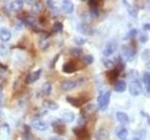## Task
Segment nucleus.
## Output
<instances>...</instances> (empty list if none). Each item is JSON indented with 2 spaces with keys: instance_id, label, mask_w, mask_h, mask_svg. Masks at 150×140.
Returning a JSON list of instances; mask_svg holds the SVG:
<instances>
[{
  "instance_id": "473e14b6",
  "label": "nucleus",
  "mask_w": 150,
  "mask_h": 140,
  "mask_svg": "<svg viewBox=\"0 0 150 140\" xmlns=\"http://www.w3.org/2000/svg\"><path fill=\"white\" fill-rule=\"evenodd\" d=\"M82 61L83 62L84 64H91L94 62V57L91 54H86L82 58Z\"/></svg>"
},
{
  "instance_id": "2eb2a0df",
  "label": "nucleus",
  "mask_w": 150,
  "mask_h": 140,
  "mask_svg": "<svg viewBox=\"0 0 150 140\" xmlns=\"http://www.w3.org/2000/svg\"><path fill=\"white\" fill-rule=\"evenodd\" d=\"M77 64H75L74 62H68L66 63L63 67H62V71L64 73H67V74H71V73H74L75 71L77 70Z\"/></svg>"
},
{
  "instance_id": "c9c22d12",
  "label": "nucleus",
  "mask_w": 150,
  "mask_h": 140,
  "mask_svg": "<svg viewBox=\"0 0 150 140\" xmlns=\"http://www.w3.org/2000/svg\"><path fill=\"white\" fill-rule=\"evenodd\" d=\"M89 14H90L91 18H98V8L97 7H90V9H89Z\"/></svg>"
},
{
  "instance_id": "37998d69",
  "label": "nucleus",
  "mask_w": 150,
  "mask_h": 140,
  "mask_svg": "<svg viewBox=\"0 0 150 140\" xmlns=\"http://www.w3.org/2000/svg\"><path fill=\"white\" fill-rule=\"evenodd\" d=\"M8 48L7 47H5L4 45H2L1 47H0V53H1L2 55H8Z\"/></svg>"
},
{
  "instance_id": "412c9836",
  "label": "nucleus",
  "mask_w": 150,
  "mask_h": 140,
  "mask_svg": "<svg viewBox=\"0 0 150 140\" xmlns=\"http://www.w3.org/2000/svg\"><path fill=\"white\" fill-rule=\"evenodd\" d=\"M116 136L121 140H125L129 135V131L128 129H126L125 127H118L116 129Z\"/></svg>"
},
{
  "instance_id": "dca6fc26",
  "label": "nucleus",
  "mask_w": 150,
  "mask_h": 140,
  "mask_svg": "<svg viewBox=\"0 0 150 140\" xmlns=\"http://www.w3.org/2000/svg\"><path fill=\"white\" fill-rule=\"evenodd\" d=\"M66 99H67L69 104H70L74 107H80L84 102H86L83 98H75V97H70V96H67Z\"/></svg>"
},
{
  "instance_id": "b1692460",
  "label": "nucleus",
  "mask_w": 150,
  "mask_h": 140,
  "mask_svg": "<svg viewBox=\"0 0 150 140\" xmlns=\"http://www.w3.org/2000/svg\"><path fill=\"white\" fill-rule=\"evenodd\" d=\"M143 81L145 86V90L147 93H150V73L144 72L143 76Z\"/></svg>"
},
{
  "instance_id": "2f4dec72",
  "label": "nucleus",
  "mask_w": 150,
  "mask_h": 140,
  "mask_svg": "<svg viewBox=\"0 0 150 140\" xmlns=\"http://www.w3.org/2000/svg\"><path fill=\"white\" fill-rule=\"evenodd\" d=\"M86 41L87 39L86 38H83V37L82 36H75L74 38H73V42H74V44H76L78 46H83L86 43Z\"/></svg>"
},
{
  "instance_id": "0eeeda50",
  "label": "nucleus",
  "mask_w": 150,
  "mask_h": 140,
  "mask_svg": "<svg viewBox=\"0 0 150 140\" xmlns=\"http://www.w3.org/2000/svg\"><path fill=\"white\" fill-rule=\"evenodd\" d=\"M73 133L80 140H88L90 137L86 127H79L78 126L76 128H73Z\"/></svg>"
},
{
  "instance_id": "e433bc0d",
  "label": "nucleus",
  "mask_w": 150,
  "mask_h": 140,
  "mask_svg": "<svg viewBox=\"0 0 150 140\" xmlns=\"http://www.w3.org/2000/svg\"><path fill=\"white\" fill-rule=\"evenodd\" d=\"M142 60L144 61L145 63L148 62V61H150V50L146 49V50H144L143 51V53H142Z\"/></svg>"
},
{
  "instance_id": "09e8293b",
  "label": "nucleus",
  "mask_w": 150,
  "mask_h": 140,
  "mask_svg": "<svg viewBox=\"0 0 150 140\" xmlns=\"http://www.w3.org/2000/svg\"><path fill=\"white\" fill-rule=\"evenodd\" d=\"M143 28H144V30H145V31H150V22L144 23Z\"/></svg>"
},
{
  "instance_id": "9b49d317",
  "label": "nucleus",
  "mask_w": 150,
  "mask_h": 140,
  "mask_svg": "<svg viewBox=\"0 0 150 140\" xmlns=\"http://www.w3.org/2000/svg\"><path fill=\"white\" fill-rule=\"evenodd\" d=\"M41 71L42 70L40 68L36 70V71L32 72L30 74H28L26 78H25V83L27 84H31V83H34L37 80H39V78H40V75H41Z\"/></svg>"
},
{
  "instance_id": "423d86ee",
  "label": "nucleus",
  "mask_w": 150,
  "mask_h": 140,
  "mask_svg": "<svg viewBox=\"0 0 150 140\" xmlns=\"http://www.w3.org/2000/svg\"><path fill=\"white\" fill-rule=\"evenodd\" d=\"M30 123H31V126L34 129L38 130V131H45L48 129L49 127V125L48 123H46V121L44 120H42L40 119H32L31 121H30Z\"/></svg>"
},
{
  "instance_id": "7c9ffc66",
  "label": "nucleus",
  "mask_w": 150,
  "mask_h": 140,
  "mask_svg": "<svg viewBox=\"0 0 150 140\" xmlns=\"http://www.w3.org/2000/svg\"><path fill=\"white\" fill-rule=\"evenodd\" d=\"M102 64L104 65V67L107 68V69H112V67L115 66V63L114 61H112L108 58H103L102 59Z\"/></svg>"
},
{
  "instance_id": "4468645a",
  "label": "nucleus",
  "mask_w": 150,
  "mask_h": 140,
  "mask_svg": "<svg viewBox=\"0 0 150 140\" xmlns=\"http://www.w3.org/2000/svg\"><path fill=\"white\" fill-rule=\"evenodd\" d=\"M23 7V1H22V0H15V1H11L8 4L9 10L14 12H18L22 10Z\"/></svg>"
},
{
  "instance_id": "49530a36",
  "label": "nucleus",
  "mask_w": 150,
  "mask_h": 140,
  "mask_svg": "<svg viewBox=\"0 0 150 140\" xmlns=\"http://www.w3.org/2000/svg\"><path fill=\"white\" fill-rule=\"evenodd\" d=\"M87 3H88V5L90 7H97L98 8V1H94V0H90V1H88Z\"/></svg>"
},
{
  "instance_id": "6ab92c4d",
  "label": "nucleus",
  "mask_w": 150,
  "mask_h": 140,
  "mask_svg": "<svg viewBox=\"0 0 150 140\" xmlns=\"http://www.w3.org/2000/svg\"><path fill=\"white\" fill-rule=\"evenodd\" d=\"M61 116H62V120L64 123H70L75 120V114L71 111H63L61 113Z\"/></svg>"
},
{
  "instance_id": "393cba45",
  "label": "nucleus",
  "mask_w": 150,
  "mask_h": 140,
  "mask_svg": "<svg viewBox=\"0 0 150 140\" xmlns=\"http://www.w3.org/2000/svg\"><path fill=\"white\" fill-rule=\"evenodd\" d=\"M119 71L117 70L116 68L115 69H112V70H110V71L107 72V78L108 79L112 82V81H115V79L117 78V77L119 76Z\"/></svg>"
},
{
  "instance_id": "864d4df0",
  "label": "nucleus",
  "mask_w": 150,
  "mask_h": 140,
  "mask_svg": "<svg viewBox=\"0 0 150 140\" xmlns=\"http://www.w3.org/2000/svg\"><path fill=\"white\" fill-rule=\"evenodd\" d=\"M132 140H141V139H140L139 137H134V138H133Z\"/></svg>"
},
{
  "instance_id": "5701e85b",
  "label": "nucleus",
  "mask_w": 150,
  "mask_h": 140,
  "mask_svg": "<svg viewBox=\"0 0 150 140\" xmlns=\"http://www.w3.org/2000/svg\"><path fill=\"white\" fill-rule=\"evenodd\" d=\"M127 89V83L124 80H117L115 84V91L117 92H123Z\"/></svg>"
},
{
  "instance_id": "6e6552de",
  "label": "nucleus",
  "mask_w": 150,
  "mask_h": 140,
  "mask_svg": "<svg viewBox=\"0 0 150 140\" xmlns=\"http://www.w3.org/2000/svg\"><path fill=\"white\" fill-rule=\"evenodd\" d=\"M116 49H117V43L115 40H112L106 44L104 50H103V51H102V53L105 57H108V56H110L112 53H115Z\"/></svg>"
},
{
  "instance_id": "de8ad7c7",
  "label": "nucleus",
  "mask_w": 150,
  "mask_h": 140,
  "mask_svg": "<svg viewBox=\"0 0 150 140\" xmlns=\"http://www.w3.org/2000/svg\"><path fill=\"white\" fill-rule=\"evenodd\" d=\"M2 127H3L4 129H6V130H7V133H8V134L11 133V128H9V125H8L7 123H3V124H2Z\"/></svg>"
},
{
  "instance_id": "a18cd8bd",
  "label": "nucleus",
  "mask_w": 150,
  "mask_h": 140,
  "mask_svg": "<svg viewBox=\"0 0 150 140\" xmlns=\"http://www.w3.org/2000/svg\"><path fill=\"white\" fill-rule=\"evenodd\" d=\"M3 100H4V95H3V88L0 85V107L3 105Z\"/></svg>"
},
{
  "instance_id": "6e6d98bb",
  "label": "nucleus",
  "mask_w": 150,
  "mask_h": 140,
  "mask_svg": "<svg viewBox=\"0 0 150 140\" xmlns=\"http://www.w3.org/2000/svg\"><path fill=\"white\" fill-rule=\"evenodd\" d=\"M25 140H32V139H29V138H27V139H25Z\"/></svg>"
},
{
  "instance_id": "cd10ccee",
  "label": "nucleus",
  "mask_w": 150,
  "mask_h": 140,
  "mask_svg": "<svg viewBox=\"0 0 150 140\" xmlns=\"http://www.w3.org/2000/svg\"><path fill=\"white\" fill-rule=\"evenodd\" d=\"M25 23L28 25H30L32 27H36L37 24H38V20L35 18V17H33V16H27L25 18Z\"/></svg>"
},
{
  "instance_id": "c03bdc74",
  "label": "nucleus",
  "mask_w": 150,
  "mask_h": 140,
  "mask_svg": "<svg viewBox=\"0 0 150 140\" xmlns=\"http://www.w3.org/2000/svg\"><path fill=\"white\" fill-rule=\"evenodd\" d=\"M46 4H47V6H48L51 9H54V8H56L55 4H54V1H52V0H47Z\"/></svg>"
},
{
  "instance_id": "20e7f679",
  "label": "nucleus",
  "mask_w": 150,
  "mask_h": 140,
  "mask_svg": "<svg viewBox=\"0 0 150 140\" xmlns=\"http://www.w3.org/2000/svg\"><path fill=\"white\" fill-rule=\"evenodd\" d=\"M121 52L123 57L127 60L130 62L132 61V59L134 58V56L136 54V50L134 48H131V47L128 46V45H122L121 46Z\"/></svg>"
},
{
  "instance_id": "aec40b11",
  "label": "nucleus",
  "mask_w": 150,
  "mask_h": 140,
  "mask_svg": "<svg viewBox=\"0 0 150 140\" xmlns=\"http://www.w3.org/2000/svg\"><path fill=\"white\" fill-rule=\"evenodd\" d=\"M116 120L122 124H127L129 123V119L128 114L125 113V112H122V111L116 112Z\"/></svg>"
},
{
  "instance_id": "ddd939ff",
  "label": "nucleus",
  "mask_w": 150,
  "mask_h": 140,
  "mask_svg": "<svg viewBox=\"0 0 150 140\" xmlns=\"http://www.w3.org/2000/svg\"><path fill=\"white\" fill-rule=\"evenodd\" d=\"M38 45H39L40 49L42 50H46L48 49L50 47V40H49L48 36L47 35L40 36V37L39 38V41H38Z\"/></svg>"
},
{
  "instance_id": "7ed1b4c3",
  "label": "nucleus",
  "mask_w": 150,
  "mask_h": 140,
  "mask_svg": "<svg viewBox=\"0 0 150 140\" xmlns=\"http://www.w3.org/2000/svg\"><path fill=\"white\" fill-rule=\"evenodd\" d=\"M129 92L132 96H139L143 92V87L140 80H130L129 83Z\"/></svg>"
},
{
  "instance_id": "4c0bfd02",
  "label": "nucleus",
  "mask_w": 150,
  "mask_h": 140,
  "mask_svg": "<svg viewBox=\"0 0 150 140\" xmlns=\"http://www.w3.org/2000/svg\"><path fill=\"white\" fill-rule=\"evenodd\" d=\"M140 41L142 42V43H146V42L148 41V35L146 34V33H142L140 36Z\"/></svg>"
},
{
  "instance_id": "c85d7f7f",
  "label": "nucleus",
  "mask_w": 150,
  "mask_h": 140,
  "mask_svg": "<svg viewBox=\"0 0 150 140\" xmlns=\"http://www.w3.org/2000/svg\"><path fill=\"white\" fill-rule=\"evenodd\" d=\"M42 91L45 93L46 95H50L52 93V91H53V85H52L51 82H45L43 88H42Z\"/></svg>"
},
{
  "instance_id": "603ef678",
  "label": "nucleus",
  "mask_w": 150,
  "mask_h": 140,
  "mask_svg": "<svg viewBox=\"0 0 150 140\" xmlns=\"http://www.w3.org/2000/svg\"><path fill=\"white\" fill-rule=\"evenodd\" d=\"M145 66H146V67L150 70V61H148V62L145 63Z\"/></svg>"
},
{
  "instance_id": "3c124183",
  "label": "nucleus",
  "mask_w": 150,
  "mask_h": 140,
  "mask_svg": "<svg viewBox=\"0 0 150 140\" xmlns=\"http://www.w3.org/2000/svg\"><path fill=\"white\" fill-rule=\"evenodd\" d=\"M141 113H142V114H144V115H145L144 117H146V119H147V123H148V124L150 125V117H149V115H147V114H145V113H144V111H142V112H141Z\"/></svg>"
},
{
  "instance_id": "58836bf2",
  "label": "nucleus",
  "mask_w": 150,
  "mask_h": 140,
  "mask_svg": "<svg viewBox=\"0 0 150 140\" xmlns=\"http://www.w3.org/2000/svg\"><path fill=\"white\" fill-rule=\"evenodd\" d=\"M86 118H83V117L81 116L78 119V125H79V127H86Z\"/></svg>"
},
{
  "instance_id": "ea45409f",
  "label": "nucleus",
  "mask_w": 150,
  "mask_h": 140,
  "mask_svg": "<svg viewBox=\"0 0 150 140\" xmlns=\"http://www.w3.org/2000/svg\"><path fill=\"white\" fill-rule=\"evenodd\" d=\"M23 27H25V23H23V22L22 20L17 21V22L15 23V28H16V29L17 30H22Z\"/></svg>"
},
{
  "instance_id": "5fc2aeb1",
  "label": "nucleus",
  "mask_w": 150,
  "mask_h": 140,
  "mask_svg": "<svg viewBox=\"0 0 150 140\" xmlns=\"http://www.w3.org/2000/svg\"><path fill=\"white\" fill-rule=\"evenodd\" d=\"M2 117V112H1V110H0V118Z\"/></svg>"
},
{
  "instance_id": "f704fd0d",
  "label": "nucleus",
  "mask_w": 150,
  "mask_h": 140,
  "mask_svg": "<svg viewBox=\"0 0 150 140\" xmlns=\"http://www.w3.org/2000/svg\"><path fill=\"white\" fill-rule=\"evenodd\" d=\"M137 29H135V28H133V29H131L128 34H127L125 36H124V39L127 40V39H130V38H133V37L136 36V35H137Z\"/></svg>"
},
{
  "instance_id": "c756f323",
  "label": "nucleus",
  "mask_w": 150,
  "mask_h": 140,
  "mask_svg": "<svg viewBox=\"0 0 150 140\" xmlns=\"http://www.w3.org/2000/svg\"><path fill=\"white\" fill-rule=\"evenodd\" d=\"M70 55H72L73 57H80L83 54V49L81 48H71L69 50Z\"/></svg>"
},
{
  "instance_id": "f3484780",
  "label": "nucleus",
  "mask_w": 150,
  "mask_h": 140,
  "mask_svg": "<svg viewBox=\"0 0 150 140\" xmlns=\"http://www.w3.org/2000/svg\"><path fill=\"white\" fill-rule=\"evenodd\" d=\"M0 39L2 42L6 43L11 39V32L9 31L8 28H2L0 30Z\"/></svg>"
},
{
  "instance_id": "39448f33",
  "label": "nucleus",
  "mask_w": 150,
  "mask_h": 140,
  "mask_svg": "<svg viewBox=\"0 0 150 140\" xmlns=\"http://www.w3.org/2000/svg\"><path fill=\"white\" fill-rule=\"evenodd\" d=\"M77 31L80 34H83L84 36H92L94 34V29L90 24L86 22H81L77 26Z\"/></svg>"
},
{
  "instance_id": "4be33fe9",
  "label": "nucleus",
  "mask_w": 150,
  "mask_h": 140,
  "mask_svg": "<svg viewBox=\"0 0 150 140\" xmlns=\"http://www.w3.org/2000/svg\"><path fill=\"white\" fill-rule=\"evenodd\" d=\"M97 138L98 140H107L109 138V132H108V130L104 127L100 128L97 134Z\"/></svg>"
},
{
  "instance_id": "f8f14e48",
  "label": "nucleus",
  "mask_w": 150,
  "mask_h": 140,
  "mask_svg": "<svg viewBox=\"0 0 150 140\" xmlns=\"http://www.w3.org/2000/svg\"><path fill=\"white\" fill-rule=\"evenodd\" d=\"M61 9L66 14H71L74 10V4L69 0H64L61 4Z\"/></svg>"
},
{
  "instance_id": "79ce46f5",
  "label": "nucleus",
  "mask_w": 150,
  "mask_h": 140,
  "mask_svg": "<svg viewBox=\"0 0 150 140\" xmlns=\"http://www.w3.org/2000/svg\"><path fill=\"white\" fill-rule=\"evenodd\" d=\"M59 56H60V53L56 54V55L54 56V58L53 59V61H52V63H51L50 68H54V65H55V63L57 62V61H58V59H59Z\"/></svg>"
},
{
  "instance_id": "a211bd4d",
  "label": "nucleus",
  "mask_w": 150,
  "mask_h": 140,
  "mask_svg": "<svg viewBox=\"0 0 150 140\" xmlns=\"http://www.w3.org/2000/svg\"><path fill=\"white\" fill-rule=\"evenodd\" d=\"M42 106H43L46 109L51 110V111H55L59 108V105L57 103H55L52 100H44L42 103Z\"/></svg>"
},
{
  "instance_id": "1a4fd4ad",
  "label": "nucleus",
  "mask_w": 150,
  "mask_h": 140,
  "mask_svg": "<svg viewBox=\"0 0 150 140\" xmlns=\"http://www.w3.org/2000/svg\"><path fill=\"white\" fill-rule=\"evenodd\" d=\"M65 123L62 120H58L56 121H53L52 123V127H53L54 131L57 134H60L62 135L66 133V127H65Z\"/></svg>"
},
{
  "instance_id": "f257e3e1",
  "label": "nucleus",
  "mask_w": 150,
  "mask_h": 140,
  "mask_svg": "<svg viewBox=\"0 0 150 140\" xmlns=\"http://www.w3.org/2000/svg\"><path fill=\"white\" fill-rule=\"evenodd\" d=\"M86 78H79L78 79H64L60 82V87L63 91L69 92L79 86L83 85L84 83H86Z\"/></svg>"
},
{
  "instance_id": "f03ea898",
  "label": "nucleus",
  "mask_w": 150,
  "mask_h": 140,
  "mask_svg": "<svg viewBox=\"0 0 150 140\" xmlns=\"http://www.w3.org/2000/svg\"><path fill=\"white\" fill-rule=\"evenodd\" d=\"M110 99H111V91L108 90L106 92L100 91L98 96V107L101 111H105L107 109L108 106L110 104Z\"/></svg>"
},
{
  "instance_id": "a19ab883",
  "label": "nucleus",
  "mask_w": 150,
  "mask_h": 140,
  "mask_svg": "<svg viewBox=\"0 0 150 140\" xmlns=\"http://www.w3.org/2000/svg\"><path fill=\"white\" fill-rule=\"evenodd\" d=\"M129 13L130 14L131 16H133V17H137V14H138V11H137V9H136L135 8H129Z\"/></svg>"
},
{
  "instance_id": "9d476101",
  "label": "nucleus",
  "mask_w": 150,
  "mask_h": 140,
  "mask_svg": "<svg viewBox=\"0 0 150 140\" xmlns=\"http://www.w3.org/2000/svg\"><path fill=\"white\" fill-rule=\"evenodd\" d=\"M98 110V106L94 104H88L86 105V106L82 108L81 110V116L83 117V118H86V116H90V115H93L94 113H96Z\"/></svg>"
},
{
  "instance_id": "a878e982",
  "label": "nucleus",
  "mask_w": 150,
  "mask_h": 140,
  "mask_svg": "<svg viewBox=\"0 0 150 140\" xmlns=\"http://www.w3.org/2000/svg\"><path fill=\"white\" fill-rule=\"evenodd\" d=\"M41 9H42V6L41 4L39 2H34L33 6L31 8V13L33 15H38L41 12Z\"/></svg>"
},
{
  "instance_id": "bb28decb",
  "label": "nucleus",
  "mask_w": 150,
  "mask_h": 140,
  "mask_svg": "<svg viewBox=\"0 0 150 140\" xmlns=\"http://www.w3.org/2000/svg\"><path fill=\"white\" fill-rule=\"evenodd\" d=\"M128 77L131 80H138L140 78V74L136 69H130L128 73Z\"/></svg>"
},
{
  "instance_id": "72a5a7b5",
  "label": "nucleus",
  "mask_w": 150,
  "mask_h": 140,
  "mask_svg": "<svg viewBox=\"0 0 150 140\" xmlns=\"http://www.w3.org/2000/svg\"><path fill=\"white\" fill-rule=\"evenodd\" d=\"M63 30V23L60 22H54V24L53 25V31L54 33H60Z\"/></svg>"
},
{
  "instance_id": "8fccbe9b",
  "label": "nucleus",
  "mask_w": 150,
  "mask_h": 140,
  "mask_svg": "<svg viewBox=\"0 0 150 140\" xmlns=\"http://www.w3.org/2000/svg\"><path fill=\"white\" fill-rule=\"evenodd\" d=\"M49 140H65L64 138L60 137V136H51Z\"/></svg>"
}]
</instances>
